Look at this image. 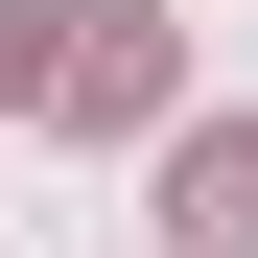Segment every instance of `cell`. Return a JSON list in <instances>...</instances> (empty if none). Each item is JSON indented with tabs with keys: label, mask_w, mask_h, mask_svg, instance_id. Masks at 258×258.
Here are the masks:
<instances>
[{
	"label": "cell",
	"mask_w": 258,
	"mask_h": 258,
	"mask_svg": "<svg viewBox=\"0 0 258 258\" xmlns=\"http://www.w3.org/2000/svg\"><path fill=\"white\" fill-rule=\"evenodd\" d=\"M164 235L188 258H258V117H188L164 141Z\"/></svg>",
	"instance_id": "1"
},
{
	"label": "cell",
	"mask_w": 258,
	"mask_h": 258,
	"mask_svg": "<svg viewBox=\"0 0 258 258\" xmlns=\"http://www.w3.org/2000/svg\"><path fill=\"white\" fill-rule=\"evenodd\" d=\"M24 94H47V0H0V117H24Z\"/></svg>",
	"instance_id": "2"
}]
</instances>
